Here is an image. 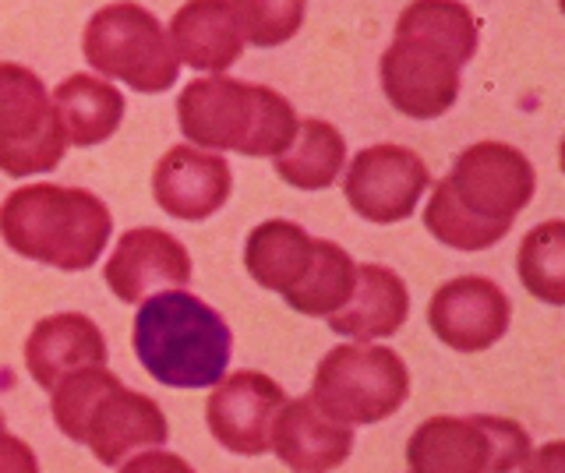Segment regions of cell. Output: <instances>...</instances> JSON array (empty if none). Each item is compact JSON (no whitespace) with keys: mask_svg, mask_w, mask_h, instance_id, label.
Wrapping results in <instances>:
<instances>
[{"mask_svg":"<svg viewBox=\"0 0 565 473\" xmlns=\"http://www.w3.org/2000/svg\"><path fill=\"white\" fill-rule=\"evenodd\" d=\"M120 385V378L110 372L106 364L99 367H78V372L64 375L57 385L50 389V413L53 424H57L71 442H85V424L88 413L96 410V402Z\"/></svg>","mask_w":565,"mask_h":473,"instance_id":"cell-25","label":"cell"},{"mask_svg":"<svg viewBox=\"0 0 565 473\" xmlns=\"http://www.w3.org/2000/svg\"><path fill=\"white\" fill-rule=\"evenodd\" d=\"M67 152V135L43 78L22 64H0V173H50Z\"/></svg>","mask_w":565,"mask_h":473,"instance_id":"cell-9","label":"cell"},{"mask_svg":"<svg viewBox=\"0 0 565 473\" xmlns=\"http://www.w3.org/2000/svg\"><path fill=\"white\" fill-rule=\"evenodd\" d=\"M0 431H8V424H4V413H0Z\"/></svg>","mask_w":565,"mask_h":473,"instance_id":"cell-30","label":"cell"},{"mask_svg":"<svg viewBox=\"0 0 565 473\" xmlns=\"http://www.w3.org/2000/svg\"><path fill=\"white\" fill-rule=\"evenodd\" d=\"M290 396L282 385L262 372H234L223 375L205 402L209 431L216 442L237 455H262L269 452V434L279 407Z\"/></svg>","mask_w":565,"mask_h":473,"instance_id":"cell-12","label":"cell"},{"mask_svg":"<svg viewBox=\"0 0 565 473\" xmlns=\"http://www.w3.org/2000/svg\"><path fill=\"white\" fill-rule=\"evenodd\" d=\"M311 402L340 424H379L411 396V367L388 346L347 343L322 357L311 385Z\"/></svg>","mask_w":565,"mask_h":473,"instance_id":"cell-6","label":"cell"},{"mask_svg":"<svg viewBox=\"0 0 565 473\" xmlns=\"http://www.w3.org/2000/svg\"><path fill=\"white\" fill-rule=\"evenodd\" d=\"M170 438V424L152 396H141L128 385H114L96 410L88 413L85 442L103 466H120L131 452L156 449Z\"/></svg>","mask_w":565,"mask_h":473,"instance_id":"cell-15","label":"cell"},{"mask_svg":"<svg viewBox=\"0 0 565 473\" xmlns=\"http://www.w3.org/2000/svg\"><path fill=\"white\" fill-rule=\"evenodd\" d=\"M311 240L315 237L305 230V226H297L290 219H269V223L255 226L244 244L247 276H252L258 287L287 297L308 269Z\"/></svg>","mask_w":565,"mask_h":473,"instance_id":"cell-20","label":"cell"},{"mask_svg":"<svg viewBox=\"0 0 565 473\" xmlns=\"http://www.w3.org/2000/svg\"><path fill=\"white\" fill-rule=\"evenodd\" d=\"M520 470L523 473H565V445L562 442H547L544 449L530 452Z\"/></svg>","mask_w":565,"mask_h":473,"instance_id":"cell-29","label":"cell"},{"mask_svg":"<svg viewBox=\"0 0 565 473\" xmlns=\"http://www.w3.org/2000/svg\"><path fill=\"white\" fill-rule=\"evenodd\" d=\"M131 346L156 381L170 389H205L226 375L234 336L223 314L194 293L159 290L135 314Z\"/></svg>","mask_w":565,"mask_h":473,"instance_id":"cell-3","label":"cell"},{"mask_svg":"<svg viewBox=\"0 0 565 473\" xmlns=\"http://www.w3.org/2000/svg\"><path fill=\"white\" fill-rule=\"evenodd\" d=\"M520 279L544 304H565V223L547 219L520 244Z\"/></svg>","mask_w":565,"mask_h":473,"instance_id":"cell-24","label":"cell"},{"mask_svg":"<svg viewBox=\"0 0 565 473\" xmlns=\"http://www.w3.org/2000/svg\"><path fill=\"white\" fill-rule=\"evenodd\" d=\"M428 163L406 146H371L350 163L343 195L350 208L367 223H403L414 216L420 195L428 191Z\"/></svg>","mask_w":565,"mask_h":473,"instance_id":"cell-10","label":"cell"},{"mask_svg":"<svg viewBox=\"0 0 565 473\" xmlns=\"http://www.w3.org/2000/svg\"><path fill=\"white\" fill-rule=\"evenodd\" d=\"M411 314V293L403 276L385 266H358V279L340 311L329 314V329L347 340H385L396 336Z\"/></svg>","mask_w":565,"mask_h":473,"instance_id":"cell-18","label":"cell"},{"mask_svg":"<svg viewBox=\"0 0 565 473\" xmlns=\"http://www.w3.org/2000/svg\"><path fill=\"white\" fill-rule=\"evenodd\" d=\"M534 166L505 142H477L459 152L446 181L424 205V226L456 251H488L534 198Z\"/></svg>","mask_w":565,"mask_h":473,"instance_id":"cell-2","label":"cell"},{"mask_svg":"<svg viewBox=\"0 0 565 473\" xmlns=\"http://www.w3.org/2000/svg\"><path fill=\"white\" fill-rule=\"evenodd\" d=\"M106 287L124 304H141L159 290H181L191 283V255L173 234L159 226H135L117 237L106 261Z\"/></svg>","mask_w":565,"mask_h":473,"instance_id":"cell-13","label":"cell"},{"mask_svg":"<svg viewBox=\"0 0 565 473\" xmlns=\"http://www.w3.org/2000/svg\"><path fill=\"white\" fill-rule=\"evenodd\" d=\"M170 46L177 61L194 72L220 75L244 54V36L230 11V0H188L170 22Z\"/></svg>","mask_w":565,"mask_h":473,"instance_id":"cell-19","label":"cell"},{"mask_svg":"<svg viewBox=\"0 0 565 473\" xmlns=\"http://www.w3.org/2000/svg\"><path fill=\"white\" fill-rule=\"evenodd\" d=\"M230 11L244 43L269 50L297 36L305 25L308 0H230Z\"/></svg>","mask_w":565,"mask_h":473,"instance_id":"cell-26","label":"cell"},{"mask_svg":"<svg viewBox=\"0 0 565 473\" xmlns=\"http://www.w3.org/2000/svg\"><path fill=\"white\" fill-rule=\"evenodd\" d=\"M0 473H40L35 452L8 431H0Z\"/></svg>","mask_w":565,"mask_h":473,"instance_id":"cell-28","label":"cell"},{"mask_svg":"<svg viewBox=\"0 0 565 473\" xmlns=\"http://www.w3.org/2000/svg\"><path fill=\"white\" fill-rule=\"evenodd\" d=\"M120 473H194V470L184 455H177V452L141 449L138 455L120 463Z\"/></svg>","mask_w":565,"mask_h":473,"instance_id":"cell-27","label":"cell"},{"mask_svg":"<svg viewBox=\"0 0 565 473\" xmlns=\"http://www.w3.org/2000/svg\"><path fill=\"white\" fill-rule=\"evenodd\" d=\"M534 452L512 417H431L406 442L411 473H512Z\"/></svg>","mask_w":565,"mask_h":473,"instance_id":"cell-8","label":"cell"},{"mask_svg":"<svg viewBox=\"0 0 565 473\" xmlns=\"http://www.w3.org/2000/svg\"><path fill=\"white\" fill-rule=\"evenodd\" d=\"M106 364V340L99 325L78 311L50 314L35 322L25 340V367L40 389H53L64 375L78 367H99Z\"/></svg>","mask_w":565,"mask_h":473,"instance_id":"cell-17","label":"cell"},{"mask_svg":"<svg viewBox=\"0 0 565 473\" xmlns=\"http://www.w3.org/2000/svg\"><path fill=\"white\" fill-rule=\"evenodd\" d=\"M53 110L61 117L67 142L75 146H99L106 142L124 120V96L110 82L96 75H71L50 96Z\"/></svg>","mask_w":565,"mask_h":473,"instance_id":"cell-21","label":"cell"},{"mask_svg":"<svg viewBox=\"0 0 565 473\" xmlns=\"http://www.w3.org/2000/svg\"><path fill=\"white\" fill-rule=\"evenodd\" d=\"M269 449L294 473H332L353 452V428L326 417L311 396L287 399L273 420Z\"/></svg>","mask_w":565,"mask_h":473,"instance_id":"cell-16","label":"cell"},{"mask_svg":"<svg viewBox=\"0 0 565 473\" xmlns=\"http://www.w3.org/2000/svg\"><path fill=\"white\" fill-rule=\"evenodd\" d=\"M509 297L488 276H456L431 293L428 304L431 332L459 354L491 350L509 332Z\"/></svg>","mask_w":565,"mask_h":473,"instance_id":"cell-11","label":"cell"},{"mask_svg":"<svg viewBox=\"0 0 565 473\" xmlns=\"http://www.w3.org/2000/svg\"><path fill=\"white\" fill-rule=\"evenodd\" d=\"M110 230V208L85 187L29 184L0 205V237L8 248L61 272L96 266Z\"/></svg>","mask_w":565,"mask_h":473,"instance_id":"cell-4","label":"cell"},{"mask_svg":"<svg viewBox=\"0 0 565 473\" xmlns=\"http://www.w3.org/2000/svg\"><path fill=\"white\" fill-rule=\"evenodd\" d=\"M353 279H358V261H353L340 244L311 240L308 269L282 301L300 314H311V319H329L332 311H340L347 304Z\"/></svg>","mask_w":565,"mask_h":473,"instance_id":"cell-23","label":"cell"},{"mask_svg":"<svg viewBox=\"0 0 565 473\" xmlns=\"http://www.w3.org/2000/svg\"><path fill=\"white\" fill-rule=\"evenodd\" d=\"M82 50L88 67L131 85L135 93H167L181 75V61L173 54L167 29L135 0L99 8L85 25Z\"/></svg>","mask_w":565,"mask_h":473,"instance_id":"cell-7","label":"cell"},{"mask_svg":"<svg viewBox=\"0 0 565 473\" xmlns=\"http://www.w3.org/2000/svg\"><path fill=\"white\" fill-rule=\"evenodd\" d=\"M481 29L459 0H411L396 22L393 46L382 54V89L414 120H435L459 96V67L477 54Z\"/></svg>","mask_w":565,"mask_h":473,"instance_id":"cell-1","label":"cell"},{"mask_svg":"<svg viewBox=\"0 0 565 473\" xmlns=\"http://www.w3.org/2000/svg\"><path fill=\"white\" fill-rule=\"evenodd\" d=\"M177 120L194 149H220L241 155L287 152L297 135V114L269 85L241 78H194L177 99Z\"/></svg>","mask_w":565,"mask_h":473,"instance_id":"cell-5","label":"cell"},{"mask_svg":"<svg viewBox=\"0 0 565 473\" xmlns=\"http://www.w3.org/2000/svg\"><path fill=\"white\" fill-rule=\"evenodd\" d=\"M234 191V173L216 152L194 146H170L152 170V195L167 216L202 223L216 216Z\"/></svg>","mask_w":565,"mask_h":473,"instance_id":"cell-14","label":"cell"},{"mask_svg":"<svg viewBox=\"0 0 565 473\" xmlns=\"http://www.w3.org/2000/svg\"><path fill=\"white\" fill-rule=\"evenodd\" d=\"M343 160H347V142L340 128H332L329 120L308 117L297 125L290 149L276 155V173L290 187L326 191L340 178Z\"/></svg>","mask_w":565,"mask_h":473,"instance_id":"cell-22","label":"cell"}]
</instances>
